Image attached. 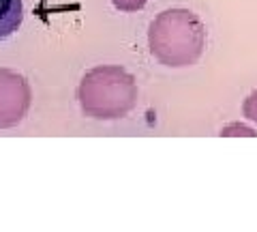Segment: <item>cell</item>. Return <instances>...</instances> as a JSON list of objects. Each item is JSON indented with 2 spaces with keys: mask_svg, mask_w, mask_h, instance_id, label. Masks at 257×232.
Segmentation results:
<instances>
[{
  "mask_svg": "<svg viewBox=\"0 0 257 232\" xmlns=\"http://www.w3.org/2000/svg\"><path fill=\"white\" fill-rule=\"evenodd\" d=\"M24 20L22 0H0V41L11 37Z\"/></svg>",
  "mask_w": 257,
  "mask_h": 232,
  "instance_id": "277c9868",
  "label": "cell"
},
{
  "mask_svg": "<svg viewBox=\"0 0 257 232\" xmlns=\"http://www.w3.org/2000/svg\"><path fill=\"white\" fill-rule=\"evenodd\" d=\"M242 112L248 121L257 123V91H253L248 97L244 99V106H242Z\"/></svg>",
  "mask_w": 257,
  "mask_h": 232,
  "instance_id": "5b68a950",
  "label": "cell"
},
{
  "mask_svg": "<svg viewBox=\"0 0 257 232\" xmlns=\"http://www.w3.org/2000/svg\"><path fill=\"white\" fill-rule=\"evenodd\" d=\"M32 101L28 80L18 71L0 69V129H9L24 121Z\"/></svg>",
  "mask_w": 257,
  "mask_h": 232,
  "instance_id": "3957f363",
  "label": "cell"
},
{
  "mask_svg": "<svg viewBox=\"0 0 257 232\" xmlns=\"http://www.w3.org/2000/svg\"><path fill=\"white\" fill-rule=\"evenodd\" d=\"M221 135H255V131L251 129V127H244V125H227L221 129Z\"/></svg>",
  "mask_w": 257,
  "mask_h": 232,
  "instance_id": "52a82bcc",
  "label": "cell"
},
{
  "mask_svg": "<svg viewBox=\"0 0 257 232\" xmlns=\"http://www.w3.org/2000/svg\"><path fill=\"white\" fill-rule=\"evenodd\" d=\"M150 54L167 67H189L199 60L206 47V28L189 9L159 13L148 30Z\"/></svg>",
  "mask_w": 257,
  "mask_h": 232,
  "instance_id": "6da1fadb",
  "label": "cell"
},
{
  "mask_svg": "<svg viewBox=\"0 0 257 232\" xmlns=\"http://www.w3.org/2000/svg\"><path fill=\"white\" fill-rule=\"evenodd\" d=\"M77 99L84 114L96 121L122 118L138 103V84L126 69L116 65H101L82 78Z\"/></svg>",
  "mask_w": 257,
  "mask_h": 232,
  "instance_id": "7a4b0ae2",
  "label": "cell"
},
{
  "mask_svg": "<svg viewBox=\"0 0 257 232\" xmlns=\"http://www.w3.org/2000/svg\"><path fill=\"white\" fill-rule=\"evenodd\" d=\"M146 3H148V0H111V5H114L118 11H126V13L142 9Z\"/></svg>",
  "mask_w": 257,
  "mask_h": 232,
  "instance_id": "8992f818",
  "label": "cell"
}]
</instances>
